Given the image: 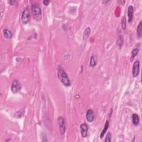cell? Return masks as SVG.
<instances>
[{
  "label": "cell",
  "mask_w": 142,
  "mask_h": 142,
  "mask_svg": "<svg viewBox=\"0 0 142 142\" xmlns=\"http://www.w3.org/2000/svg\"><path fill=\"white\" fill-rule=\"evenodd\" d=\"M80 130L82 136L83 138L86 137L87 136L88 131V127L87 124L85 123L82 124L80 126Z\"/></svg>",
  "instance_id": "cell-7"
},
{
  "label": "cell",
  "mask_w": 142,
  "mask_h": 142,
  "mask_svg": "<svg viewBox=\"0 0 142 142\" xmlns=\"http://www.w3.org/2000/svg\"><path fill=\"white\" fill-rule=\"evenodd\" d=\"M86 118L88 122H92L94 119V112L92 109H89L87 111L86 113Z\"/></svg>",
  "instance_id": "cell-8"
},
{
  "label": "cell",
  "mask_w": 142,
  "mask_h": 142,
  "mask_svg": "<svg viewBox=\"0 0 142 142\" xmlns=\"http://www.w3.org/2000/svg\"><path fill=\"white\" fill-rule=\"evenodd\" d=\"M8 2L11 5H14L15 4L16 1H13V0H12V1H8Z\"/></svg>",
  "instance_id": "cell-21"
},
{
  "label": "cell",
  "mask_w": 142,
  "mask_h": 142,
  "mask_svg": "<svg viewBox=\"0 0 142 142\" xmlns=\"http://www.w3.org/2000/svg\"><path fill=\"white\" fill-rule=\"evenodd\" d=\"M142 22L141 21L138 24L137 29H136V34H137L138 38H141L142 37Z\"/></svg>",
  "instance_id": "cell-10"
},
{
  "label": "cell",
  "mask_w": 142,
  "mask_h": 142,
  "mask_svg": "<svg viewBox=\"0 0 142 142\" xmlns=\"http://www.w3.org/2000/svg\"><path fill=\"white\" fill-rule=\"evenodd\" d=\"M3 36L6 38H7V39H10V38H12V34L11 31L8 30L7 29H5L3 30Z\"/></svg>",
  "instance_id": "cell-12"
},
{
  "label": "cell",
  "mask_w": 142,
  "mask_h": 142,
  "mask_svg": "<svg viewBox=\"0 0 142 142\" xmlns=\"http://www.w3.org/2000/svg\"><path fill=\"white\" fill-rule=\"evenodd\" d=\"M91 31V28L89 27H87V28L85 29V32H84V33H83V40H86L87 39L89 35H90Z\"/></svg>",
  "instance_id": "cell-15"
},
{
  "label": "cell",
  "mask_w": 142,
  "mask_h": 142,
  "mask_svg": "<svg viewBox=\"0 0 142 142\" xmlns=\"http://www.w3.org/2000/svg\"><path fill=\"white\" fill-rule=\"evenodd\" d=\"M108 128H109V122H108V121H107L106 124H105L104 125V129H103V130L101 132V135H100V137H101V138H102L103 137V136H104L105 133H106L107 132V131Z\"/></svg>",
  "instance_id": "cell-13"
},
{
  "label": "cell",
  "mask_w": 142,
  "mask_h": 142,
  "mask_svg": "<svg viewBox=\"0 0 142 142\" xmlns=\"http://www.w3.org/2000/svg\"><path fill=\"white\" fill-rule=\"evenodd\" d=\"M90 65L92 67H95L96 65V62L95 60V58L93 56H92L91 58V61H90Z\"/></svg>",
  "instance_id": "cell-17"
},
{
  "label": "cell",
  "mask_w": 142,
  "mask_h": 142,
  "mask_svg": "<svg viewBox=\"0 0 142 142\" xmlns=\"http://www.w3.org/2000/svg\"><path fill=\"white\" fill-rule=\"evenodd\" d=\"M132 122L135 126L138 125L139 123V118L136 114H133L132 115Z\"/></svg>",
  "instance_id": "cell-11"
},
{
  "label": "cell",
  "mask_w": 142,
  "mask_h": 142,
  "mask_svg": "<svg viewBox=\"0 0 142 142\" xmlns=\"http://www.w3.org/2000/svg\"><path fill=\"white\" fill-rule=\"evenodd\" d=\"M30 20V12L28 7H27L22 12L21 16V21L23 24H27Z\"/></svg>",
  "instance_id": "cell-3"
},
{
  "label": "cell",
  "mask_w": 142,
  "mask_h": 142,
  "mask_svg": "<svg viewBox=\"0 0 142 142\" xmlns=\"http://www.w3.org/2000/svg\"><path fill=\"white\" fill-rule=\"evenodd\" d=\"M138 52H139V50L138 48H134L132 50V51L131 52V61L132 62L133 59H134V58L136 56H137Z\"/></svg>",
  "instance_id": "cell-14"
},
{
  "label": "cell",
  "mask_w": 142,
  "mask_h": 142,
  "mask_svg": "<svg viewBox=\"0 0 142 142\" xmlns=\"http://www.w3.org/2000/svg\"><path fill=\"white\" fill-rule=\"evenodd\" d=\"M21 85L20 82L17 80H14L11 85L12 92L14 94L17 93L21 90Z\"/></svg>",
  "instance_id": "cell-5"
},
{
  "label": "cell",
  "mask_w": 142,
  "mask_h": 142,
  "mask_svg": "<svg viewBox=\"0 0 142 142\" xmlns=\"http://www.w3.org/2000/svg\"><path fill=\"white\" fill-rule=\"evenodd\" d=\"M31 11L33 18L37 21H40L42 18V10L40 5L37 3L32 5Z\"/></svg>",
  "instance_id": "cell-2"
},
{
  "label": "cell",
  "mask_w": 142,
  "mask_h": 142,
  "mask_svg": "<svg viewBox=\"0 0 142 142\" xmlns=\"http://www.w3.org/2000/svg\"><path fill=\"white\" fill-rule=\"evenodd\" d=\"M50 2V1H47V0H45V1H43V3L45 5V6H47V5H48Z\"/></svg>",
  "instance_id": "cell-20"
},
{
  "label": "cell",
  "mask_w": 142,
  "mask_h": 142,
  "mask_svg": "<svg viewBox=\"0 0 142 142\" xmlns=\"http://www.w3.org/2000/svg\"><path fill=\"white\" fill-rule=\"evenodd\" d=\"M121 26H122V29L123 30H125L126 28V26H127V23H126V19L125 17L123 16L122 18V21H121Z\"/></svg>",
  "instance_id": "cell-16"
},
{
  "label": "cell",
  "mask_w": 142,
  "mask_h": 142,
  "mask_svg": "<svg viewBox=\"0 0 142 142\" xmlns=\"http://www.w3.org/2000/svg\"><path fill=\"white\" fill-rule=\"evenodd\" d=\"M140 63L139 61H136L134 62L132 69V76L133 77H136L138 76L139 73Z\"/></svg>",
  "instance_id": "cell-6"
},
{
  "label": "cell",
  "mask_w": 142,
  "mask_h": 142,
  "mask_svg": "<svg viewBox=\"0 0 142 142\" xmlns=\"http://www.w3.org/2000/svg\"><path fill=\"white\" fill-rule=\"evenodd\" d=\"M120 41H122V42H123V36L122 35H120V36H119L118 37V45L120 47H121V46L123 45L122 43H120Z\"/></svg>",
  "instance_id": "cell-19"
},
{
  "label": "cell",
  "mask_w": 142,
  "mask_h": 142,
  "mask_svg": "<svg viewBox=\"0 0 142 142\" xmlns=\"http://www.w3.org/2000/svg\"><path fill=\"white\" fill-rule=\"evenodd\" d=\"M58 123L59 131L62 134H64L66 131V123L64 118L62 117H59L58 118Z\"/></svg>",
  "instance_id": "cell-4"
},
{
  "label": "cell",
  "mask_w": 142,
  "mask_h": 142,
  "mask_svg": "<svg viewBox=\"0 0 142 142\" xmlns=\"http://www.w3.org/2000/svg\"><path fill=\"white\" fill-rule=\"evenodd\" d=\"M57 75L59 80L60 81L65 85V86H69L71 85L69 78L67 76V74H66L64 69L61 67V66H59L57 69Z\"/></svg>",
  "instance_id": "cell-1"
},
{
  "label": "cell",
  "mask_w": 142,
  "mask_h": 142,
  "mask_svg": "<svg viewBox=\"0 0 142 142\" xmlns=\"http://www.w3.org/2000/svg\"><path fill=\"white\" fill-rule=\"evenodd\" d=\"M133 12H134L133 7L132 6H129L128 8V17L129 23H131L132 21Z\"/></svg>",
  "instance_id": "cell-9"
},
{
  "label": "cell",
  "mask_w": 142,
  "mask_h": 142,
  "mask_svg": "<svg viewBox=\"0 0 142 142\" xmlns=\"http://www.w3.org/2000/svg\"><path fill=\"white\" fill-rule=\"evenodd\" d=\"M111 138H112V134L110 133H108L107 135L106 139L104 140L105 142H110L111 141Z\"/></svg>",
  "instance_id": "cell-18"
}]
</instances>
